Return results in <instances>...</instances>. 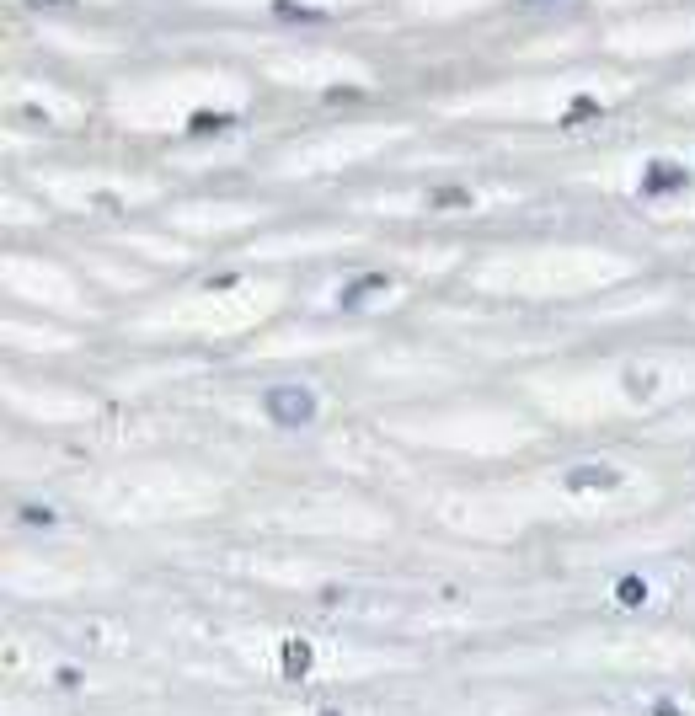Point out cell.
Listing matches in <instances>:
<instances>
[{"mask_svg": "<svg viewBox=\"0 0 695 716\" xmlns=\"http://www.w3.org/2000/svg\"><path fill=\"white\" fill-rule=\"evenodd\" d=\"M262 412H268L278 428H305V423H316V391L311 385H273V391L262 396Z\"/></svg>", "mask_w": 695, "mask_h": 716, "instance_id": "1", "label": "cell"}, {"mask_svg": "<svg viewBox=\"0 0 695 716\" xmlns=\"http://www.w3.org/2000/svg\"><path fill=\"white\" fill-rule=\"evenodd\" d=\"M327 716H337V711H327Z\"/></svg>", "mask_w": 695, "mask_h": 716, "instance_id": "12", "label": "cell"}, {"mask_svg": "<svg viewBox=\"0 0 695 716\" xmlns=\"http://www.w3.org/2000/svg\"><path fill=\"white\" fill-rule=\"evenodd\" d=\"M278 658H284V679H305V674H311V642H300V636H289V642L278 647Z\"/></svg>", "mask_w": 695, "mask_h": 716, "instance_id": "5", "label": "cell"}, {"mask_svg": "<svg viewBox=\"0 0 695 716\" xmlns=\"http://www.w3.org/2000/svg\"><path fill=\"white\" fill-rule=\"evenodd\" d=\"M54 684H65V690H81V668H59Z\"/></svg>", "mask_w": 695, "mask_h": 716, "instance_id": "10", "label": "cell"}, {"mask_svg": "<svg viewBox=\"0 0 695 716\" xmlns=\"http://www.w3.org/2000/svg\"><path fill=\"white\" fill-rule=\"evenodd\" d=\"M615 599H621V604H642L647 599V578H637V572L621 578V583H615Z\"/></svg>", "mask_w": 695, "mask_h": 716, "instance_id": "7", "label": "cell"}, {"mask_svg": "<svg viewBox=\"0 0 695 716\" xmlns=\"http://www.w3.org/2000/svg\"><path fill=\"white\" fill-rule=\"evenodd\" d=\"M27 11H65V6H75V0H22Z\"/></svg>", "mask_w": 695, "mask_h": 716, "instance_id": "8", "label": "cell"}, {"mask_svg": "<svg viewBox=\"0 0 695 716\" xmlns=\"http://www.w3.org/2000/svg\"><path fill=\"white\" fill-rule=\"evenodd\" d=\"M567 487L573 492H605V487H621V471H610V465H578V471H567Z\"/></svg>", "mask_w": 695, "mask_h": 716, "instance_id": "3", "label": "cell"}, {"mask_svg": "<svg viewBox=\"0 0 695 716\" xmlns=\"http://www.w3.org/2000/svg\"><path fill=\"white\" fill-rule=\"evenodd\" d=\"M653 716H679V711L669 706V700H658V706H653Z\"/></svg>", "mask_w": 695, "mask_h": 716, "instance_id": "11", "label": "cell"}, {"mask_svg": "<svg viewBox=\"0 0 695 716\" xmlns=\"http://www.w3.org/2000/svg\"><path fill=\"white\" fill-rule=\"evenodd\" d=\"M685 182H690V171L679 166V161H653V166L642 171V193H647V198H658V193H679Z\"/></svg>", "mask_w": 695, "mask_h": 716, "instance_id": "2", "label": "cell"}, {"mask_svg": "<svg viewBox=\"0 0 695 716\" xmlns=\"http://www.w3.org/2000/svg\"><path fill=\"white\" fill-rule=\"evenodd\" d=\"M17 519L33 524V529H59V513L43 508V503H17Z\"/></svg>", "mask_w": 695, "mask_h": 716, "instance_id": "6", "label": "cell"}, {"mask_svg": "<svg viewBox=\"0 0 695 716\" xmlns=\"http://www.w3.org/2000/svg\"><path fill=\"white\" fill-rule=\"evenodd\" d=\"M594 113H599V102H594V97H583V102L573 107V113H567V123H578V118H594Z\"/></svg>", "mask_w": 695, "mask_h": 716, "instance_id": "9", "label": "cell"}, {"mask_svg": "<svg viewBox=\"0 0 695 716\" xmlns=\"http://www.w3.org/2000/svg\"><path fill=\"white\" fill-rule=\"evenodd\" d=\"M385 289H391V278H385V273H369V278H353V284H348L343 294H337V305H343V310H353V305H359V300H375V294H385Z\"/></svg>", "mask_w": 695, "mask_h": 716, "instance_id": "4", "label": "cell"}]
</instances>
